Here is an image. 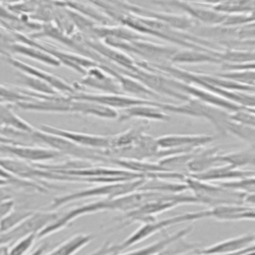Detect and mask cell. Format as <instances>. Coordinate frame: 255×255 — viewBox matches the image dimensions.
<instances>
[{"mask_svg":"<svg viewBox=\"0 0 255 255\" xmlns=\"http://www.w3.org/2000/svg\"><path fill=\"white\" fill-rule=\"evenodd\" d=\"M48 246H49L48 243H44V244H42L41 246H39L36 250H34V251H33L31 254H29V255H43V254L45 253V251L47 250Z\"/></svg>","mask_w":255,"mask_h":255,"instance_id":"cell-30","label":"cell"},{"mask_svg":"<svg viewBox=\"0 0 255 255\" xmlns=\"http://www.w3.org/2000/svg\"><path fill=\"white\" fill-rule=\"evenodd\" d=\"M72 98L70 96H45L43 98H33L14 104L15 107L34 112L43 113H70Z\"/></svg>","mask_w":255,"mask_h":255,"instance_id":"cell-6","label":"cell"},{"mask_svg":"<svg viewBox=\"0 0 255 255\" xmlns=\"http://www.w3.org/2000/svg\"><path fill=\"white\" fill-rule=\"evenodd\" d=\"M8 62L10 63V65H12L14 68H16L19 72L33 76L41 81H44L45 83L50 85L54 90H56L58 93L74 94L76 92V89L72 85H69L67 82H65L61 78H59L51 73L40 70L36 67H33L27 63H24L20 60L14 59V58L9 57Z\"/></svg>","mask_w":255,"mask_h":255,"instance_id":"cell-8","label":"cell"},{"mask_svg":"<svg viewBox=\"0 0 255 255\" xmlns=\"http://www.w3.org/2000/svg\"><path fill=\"white\" fill-rule=\"evenodd\" d=\"M188 190L185 182H175L166 181V179L161 178H150L142 182L137 191L142 192H157V193H182Z\"/></svg>","mask_w":255,"mask_h":255,"instance_id":"cell-15","label":"cell"},{"mask_svg":"<svg viewBox=\"0 0 255 255\" xmlns=\"http://www.w3.org/2000/svg\"><path fill=\"white\" fill-rule=\"evenodd\" d=\"M255 175V171L252 170H242L233 167L229 164H221L220 166H215L207 171L189 174L188 176L193 177L202 181H215V180H235L248 176Z\"/></svg>","mask_w":255,"mask_h":255,"instance_id":"cell-11","label":"cell"},{"mask_svg":"<svg viewBox=\"0 0 255 255\" xmlns=\"http://www.w3.org/2000/svg\"><path fill=\"white\" fill-rule=\"evenodd\" d=\"M41 131L51 133L54 135H58L60 137H63L67 140H70L78 145L94 148V149H109L111 148V142H112V136H106V135H96V134H90V133H84V132H78L68 129H63L51 126L43 125L40 128Z\"/></svg>","mask_w":255,"mask_h":255,"instance_id":"cell-5","label":"cell"},{"mask_svg":"<svg viewBox=\"0 0 255 255\" xmlns=\"http://www.w3.org/2000/svg\"><path fill=\"white\" fill-rule=\"evenodd\" d=\"M55 211H33V213L12 229L0 233V245H10L29 236L37 235L58 218Z\"/></svg>","mask_w":255,"mask_h":255,"instance_id":"cell-4","label":"cell"},{"mask_svg":"<svg viewBox=\"0 0 255 255\" xmlns=\"http://www.w3.org/2000/svg\"><path fill=\"white\" fill-rule=\"evenodd\" d=\"M220 158L224 164H229L236 168L249 164L255 165V150L247 149L226 154H220Z\"/></svg>","mask_w":255,"mask_h":255,"instance_id":"cell-21","label":"cell"},{"mask_svg":"<svg viewBox=\"0 0 255 255\" xmlns=\"http://www.w3.org/2000/svg\"><path fill=\"white\" fill-rule=\"evenodd\" d=\"M82 86H88L94 89L102 90L105 92L118 94L119 90L117 88L116 83L103 71L98 69L97 67L90 68L87 70L86 76L80 81Z\"/></svg>","mask_w":255,"mask_h":255,"instance_id":"cell-14","label":"cell"},{"mask_svg":"<svg viewBox=\"0 0 255 255\" xmlns=\"http://www.w3.org/2000/svg\"><path fill=\"white\" fill-rule=\"evenodd\" d=\"M252 112H254V113H255V110H252Z\"/></svg>","mask_w":255,"mask_h":255,"instance_id":"cell-34","label":"cell"},{"mask_svg":"<svg viewBox=\"0 0 255 255\" xmlns=\"http://www.w3.org/2000/svg\"><path fill=\"white\" fill-rule=\"evenodd\" d=\"M190 230H192V227H187V228L181 229L170 236L162 238L159 241L151 243V244H149L145 247H142L140 249H136V250L130 251L128 253H125L123 255H155V254H158L163 249L167 248L171 243L184 237L186 234H188L190 232Z\"/></svg>","mask_w":255,"mask_h":255,"instance_id":"cell-16","label":"cell"},{"mask_svg":"<svg viewBox=\"0 0 255 255\" xmlns=\"http://www.w3.org/2000/svg\"><path fill=\"white\" fill-rule=\"evenodd\" d=\"M70 113L86 116H95L106 119H114L118 117V113L113 108H109L94 102L75 99H72Z\"/></svg>","mask_w":255,"mask_h":255,"instance_id":"cell-13","label":"cell"},{"mask_svg":"<svg viewBox=\"0 0 255 255\" xmlns=\"http://www.w3.org/2000/svg\"><path fill=\"white\" fill-rule=\"evenodd\" d=\"M8 246L0 245V255H8Z\"/></svg>","mask_w":255,"mask_h":255,"instance_id":"cell-31","label":"cell"},{"mask_svg":"<svg viewBox=\"0 0 255 255\" xmlns=\"http://www.w3.org/2000/svg\"><path fill=\"white\" fill-rule=\"evenodd\" d=\"M202 1H205V2H210V3H221V2H224L226 0H202Z\"/></svg>","mask_w":255,"mask_h":255,"instance_id":"cell-32","label":"cell"},{"mask_svg":"<svg viewBox=\"0 0 255 255\" xmlns=\"http://www.w3.org/2000/svg\"><path fill=\"white\" fill-rule=\"evenodd\" d=\"M219 185L224 188L243 193H255V175L235 180L220 181Z\"/></svg>","mask_w":255,"mask_h":255,"instance_id":"cell-23","label":"cell"},{"mask_svg":"<svg viewBox=\"0 0 255 255\" xmlns=\"http://www.w3.org/2000/svg\"><path fill=\"white\" fill-rule=\"evenodd\" d=\"M150 104H152V103H150ZM143 105H145V104L126 108L124 111V114L122 116H120V121H125V120H128L129 118H134V117L153 119V120L168 119L164 113L160 112L158 106L157 107H152V106L145 107Z\"/></svg>","mask_w":255,"mask_h":255,"instance_id":"cell-19","label":"cell"},{"mask_svg":"<svg viewBox=\"0 0 255 255\" xmlns=\"http://www.w3.org/2000/svg\"><path fill=\"white\" fill-rule=\"evenodd\" d=\"M8 187H9V186L0 187V202L13 199V198H12V195H11V191H10L9 189L7 190Z\"/></svg>","mask_w":255,"mask_h":255,"instance_id":"cell-27","label":"cell"},{"mask_svg":"<svg viewBox=\"0 0 255 255\" xmlns=\"http://www.w3.org/2000/svg\"><path fill=\"white\" fill-rule=\"evenodd\" d=\"M255 242L254 233H247L240 235L238 237L231 238L229 240L221 241L212 246H208L198 252L200 255H223V254H233L238 253L246 249L251 243Z\"/></svg>","mask_w":255,"mask_h":255,"instance_id":"cell-10","label":"cell"},{"mask_svg":"<svg viewBox=\"0 0 255 255\" xmlns=\"http://www.w3.org/2000/svg\"><path fill=\"white\" fill-rule=\"evenodd\" d=\"M4 144L5 143H0V153H4Z\"/></svg>","mask_w":255,"mask_h":255,"instance_id":"cell-33","label":"cell"},{"mask_svg":"<svg viewBox=\"0 0 255 255\" xmlns=\"http://www.w3.org/2000/svg\"><path fill=\"white\" fill-rule=\"evenodd\" d=\"M184 182L188 190L193 192V195L199 199L201 204L212 207L226 204H243L245 194L243 192L230 190L219 184H211L208 181L198 180L190 176H186Z\"/></svg>","mask_w":255,"mask_h":255,"instance_id":"cell-3","label":"cell"},{"mask_svg":"<svg viewBox=\"0 0 255 255\" xmlns=\"http://www.w3.org/2000/svg\"><path fill=\"white\" fill-rule=\"evenodd\" d=\"M157 146L163 149L171 148H184L195 149L196 147L208 143L212 140L211 135L207 134H172L164 135L155 139Z\"/></svg>","mask_w":255,"mask_h":255,"instance_id":"cell-9","label":"cell"},{"mask_svg":"<svg viewBox=\"0 0 255 255\" xmlns=\"http://www.w3.org/2000/svg\"><path fill=\"white\" fill-rule=\"evenodd\" d=\"M15 206V201L13 199L0 202V221L2 218L7 215Z\"/></svg>","mask_w":255,"mask_h":255,"instance_id":"cell-26","label":"cell"},{"mask_svg":"<svg viewBox=\"0 0 255 255\" xmlns=\"http://www.w3.org/2000/svg\"><path fill=\"white\" fill-rule=\"evenodd\" d=\"M37 235H29L13 244L8 251V255H25L27 251L32 247Z\"/></svg>","mask_w":255,"mask_h":255,"instance_id":"cell-24","label":"cell"},{"mask_svg":"<svg viewBox=\"0 0 255 255\" xmlns=\"http://www.w3.org/2000/svg\"><path fill=\"white\" fill-rule=\"evenodd\" d=\"M31 44L27 43H12L9 45L8 51L11 53H16L28 58H32L34 60L40 61L46 65L58 67L61 63L51 54L46 52L42 47L37 44L30 42Z\"/></svg>","mask_w":255,"mask_h":255,"instance_id":"cell-12","label":"cell"},{"mask_svg":"<svg viewBox=\"0 0 255 255\" xmlns=\"http://www.w3.org/2000/svg\"><path fill=\"white\" fill-rule=\"evenodd\" d=\"M160 193L157 192H142V191H135L126 195L114 197V198H104L94 202H90L65 212L63 215H59L58 218L45 227L42 231L37 234V238H44L48 235H51L55 232L60 231L61 229L67 227L71 222L75 219L87 215L92 214L99 211H106V210H120L128 212L133 210L144 203L149 201H153L158 199Z\"/></svg>","mask_w":255,"mask_h":255,"instance_id":"cell-1","label":"cell"},{"mask_svg":"<svg viewBox=\"0 0 255 255\" xmlns=\"http://www.w3.org/2000/svg\"><path fill=\"white\" fill-rule=\"evenodd\" d=\"M0 143H5V144H20V143H23L17 139H14V138H11V137H7V136H4V135H1L0 134Z\"/></svg>","mask_w":255,"mask_h":255,"instance_id":"cell-28","label":"cell"},{"mask_svg":"<svg viewBox=\"0 0 255 255\" xmlns=\"http://www.w3.org/2000/svg\"><path fill=\"white\" fill-rule=\"evenodd\" d=\"M4 153L28 162H40L51 160L62 154L50 147H39L20 144H4Z\"/></svg>","mask_w":255,"mask_h":255,"instance_id":"cell-7","label":"cell"},{"mask_svg":"<svg viewBox=\"0 0 255 255\" xmlns=\"http://www.w3.org/2000/svg\"><path fill=\"white\" fill-rule=\"evenodd\" d=\"M17 186V187H20V185L13 181V180H10V179H7V178H3V177H0V187H4V186Z\"/></svg>","mask_w":255,"mask_h":255,"instance_id":"cell-29","label":"cell"},{"mask_svg":"<svg viewBox=\"0 0 255 255\" xmlns=\"http://www.w3.org/2000/svg\"><path fill=\"white\" fill-rule=\"evenodd\" d=\"M0 134L4 135V136H12L11 138L16 139V137H26V138H30L29 137V133L27 132H23V131H19L16 129H12V128H4L0 126Z\"/></svg>","mask_w":255,"mask_h":255,"instance_id":"cell-25","label":"cell"},{"mask_svg":"<svg viewBox=\"0 0 255 255\" xmlns=\"http://www.w3.org/2000/svg\"><path fill=\"white\" fill-rule=\"evenodd\" d=\"M32 213H33L32 210L14 207L0 221V233L6 232V231L12 229L16 225H18L20 222H22L24 219L29 217Z\"/></svg>","mask_w":255,"mask_h":255,"instance_id":"cell-22","label":"cell"},{"mask_svg":"<svg viewBox=\"0 0 255 255\" xmlns=\"http://www.w3.org/2000/svg\"><path fill=\"white\" fill-rule=\"evenodd\" d=\"M0 126L27 133L35 129L27 122L19 118L8 104H0Z\"/></svg>","mask_w":255,"mask_h":255,"instance_id":"cell-17","label":"cell"},{"mask_svg":"<svg viewBox=\"0 0 255 255\" xmlns=\"http://www.w3.org/2000/svg\"><path fill=\"white\" fill-rule=\"evenodd\" d=\"M93 238L94 236L91 234H76L57 246L47 255H74L84 246L89 244Z\"/></svg>","mask_w":255,"mask_h":255,"instance_id":"cell-18","label":"cell"},{"mask_svg":"<svg viewBox=\"0 0 255 255\" xmlns=\"http://www.w3.org/2000/svg\"><path fill=\"white\" fill-rule=\"evenodd\" d=\"M17 83L21 84L26 88V90L31 91L36 94H41V95H57V91L54 90L50 85L45 83L44 81H41L33 76L24 74V73H19V77L17 79Z\"/></svg>","mask_w":255,"mask_h":255,"instance_id":"cell-20","label":"cell"},{"mask_svg":"<svg viewBox=\"0 0 255 255\" xmlns=\"http://www.w3.org/2000/svg\"><path fill=\"white\" fill-rule=\"evenodd\" d=\"M145 178H137V179L125 181V182L106 183L99 186H94L86 189L77 190L64 195H60L53 199V201L50 204V208L51 210H54L72 201L85 199V198H92V197L114 198V197L126 195L128 193L137 191L139 186L142 184Z\"/></svg>","mask_w":255,"mask_h":255,"instance_id":"cell-2","label":"cell"}]
</instances>
